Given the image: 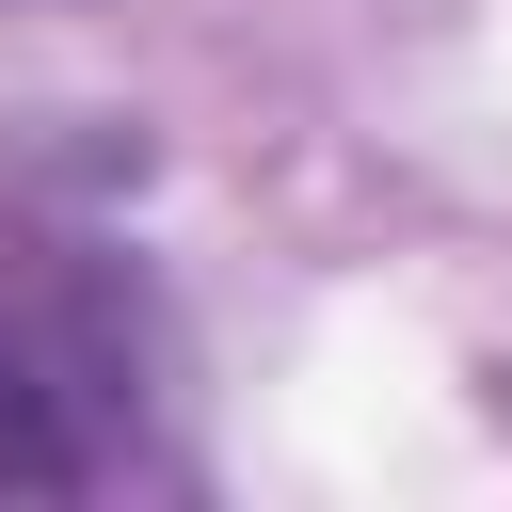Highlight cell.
I'll return each instance as SVG.
<instances>
[{"label": "cell", "instance_id": "6da1fadb", "mask_svg": "<svg viewBox=\"0 0 512 512\" xmlns=\"http://www.w3.org/2000/svg\"><path fill=\"white\" fill-rule=\"evenodd\" d=\"M80 480H96V448L48 416V384L0 368V496H80Z\"/></svg>", "mask_w": 512, "mask_h": 512}]
</instances>
